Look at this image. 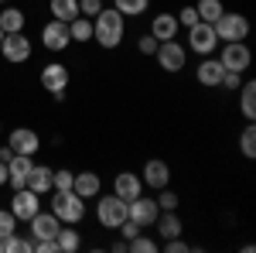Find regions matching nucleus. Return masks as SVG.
<instances>
[{"mask_svg": "<svg viewBox=\"0 0 256 253\" xmlns=\"http://www.w3.org/2000/svg\"><path fill=\"white\" fill-rule=\"evenodd\" d=\"M154 233H158L160 239H174V236L184 233V222H181L178 209H160L158 219H154Z\"/></svg>", "mask_w": 256, "mask_h": 253, "instance_id": "19", "label": "nucleus"}, {"mask_svg": "<svg viewBox=\"0 0 256 253\" xmlns=\"http://www.w3.org/2000/svg\"><path fill=\"white\" fill-rule=\"evenodd\" d=\"M140 181H144V188H150V192H160V188H168V185H171V168H168V161H160V157H150V161H144Z\"/></svg>", "mask_w": 256, "mask_h": 253, "instance_id": "12", "label": "nucleus"}, {"mask_svg": "<svg viewBox=\"0 0 256 253\" xmlns=\"http://www.w3.org/2000/svg\"><path fill=\"white\" fill-rule=\"evenodd\" d=\"M174 18H178V24H181V28L188 31L192 24H198V11H195V4H188V7H181V14H174Z\"/></svg>", "mask_w": 256, "mask_h": 253, "instance_id": "36", "label": "nucleus"}, {"mask_svg": "<svg viewBox=\"0 0 256 253\" xmlns=\"http://www.w3.org/2000/svg\"><path fill=\"white\" fill-rule=\"evenodd\" d=\"M10 212L18 222H28L34 212H41V195H34L31 188H18L14 198H10Z\"/></svg>", "mask_w": 256, "mask_h": 253, "instance_id": "14", "label": "nucleus"}, {"mask_svg": "<svg viewBox=\"0 0 256 253\" xmlns=\"http://www.w3.org/2000/svg\"><path fill=\"white\" fill-rule=\"evenodd\" d=\"M154 59H158L160 72H168V76H178L184 65H188V48L181 45L178 38L171 41H158V52H154Z\"/></svg>", "mask_w": 256, "mask_h": 253, "instance_id": "7", "label": "nucleus"}, {"mask_svg": "<svg viewBox=\"0 0 256 253\" xmlns=\"http://www.w3.org/2000/svg\"><path fill=\"white\" fill-rule=\"evenodd\" d=\"M239 151H242V157H256V127L253 120L242 127V134H239Z\"/></svg>", "mask_w": 256, "mask_h": 253, "instance_id": "30", "label": "nucleus"}, {"mask_svg": "<svg viewBox=\"0 0 256 253\" xmlns=\"http://www.w3.org/2000/svg\"><path fill=\"white\" fill-rule=\"evenodd\" d=\"M113 7H116L123 18H140V14H147V7H150V0H110Z\"/></svg>", "mask_w": 256, "mask_h": 253, "instance_id": "28", "label": "nucleus"}, {"mask_svg": "<svg viewBox=\"0 0 256 253\" xmlns=\"http://www.w3.org/2000/svg\"><path fill=\"white\" fill-rule=\"evenodd\" d=\"M41 89L44 93H52V99H65V93H68V82H72V72H68V65L65 62H44V69H41Z\"/></svg>", "mask_w": 256, "mask_h": 253, "instance_id": "3", "label": "nucleus"}, {"mask_svg": "<svg viewBox=\"0 0 256 253\" xmlns=\"http://www.w3.org/2000/svg\"><path fill=\"white\" fill-rule=\"evenodd\" d=\"M147 31H150L158 41H171V38L181 35V24H178V18L171 14V11H160V14L150 18V28H147Z\"/></svg>", "mask_w": 256, "mask_h": 253, "instance_id": "18", "label": "nucleus"}, {"mask_svg": "<svg viewBox=\"0 0 256 253\" xmlns=\"http://www.w3.org/2000/svg\"><path fill=\"white\" fill-rule=\"evenodd\" d=\"M28 226H31V229H28V233H31V239H55V236H58V229H62L58 215L52 212V209H48V212H34L31 219H28Z\"/></svg>", "mask_w": 256, "mask_h": 253, "instance_id": "15", "label": "nucleus"}, {"mask_svg": "<svg viewBox=\"0 0 256 253\" xmlns=\"http://www.w3.org/2000/svg\"><path fill=\"white\" fill-rule=\"evenodd\" d=\"M137 52H140V55H154V52H158V38H154L150 31L140 35V38H137Z\"/></svg>", "mask_w": 256, "mask_h": 253, "instance_id": "37", "label": "nucleus"}, {"mask_svg": "<svg viewBox=\"0 0 256 253\" xmlns=\"http://www.w3.org/2000/svg\"><path fill=\"white\" fill-rule=\"evenodd\" d=\"M55 243H58V253H76V250H82L79 229H72V226H65V222H62V229H58V236H55Z\"/></svg>", "mask_w": 256, "mask_h": 253, "instance_id": "26", "label": "nucleus"}, {"mask_svg": "<svg viewBox=\"0 0 256 253\" xmlns=\"http://www.w3.org/2000/svg\"><path fill=\"white\" fill-rule=\"evenodd\" d=\"M14 229H18V219H14V212H10V209H0V239H4V236H10Z\"/></svg>", "mask_w": 256, "mask_h": 253, "instance_id": "35", "label": "nucleus"}, {"mask_svg": "<svg viewBox=\"0 0 256 253\" xmlns=\"http://www.w3.org/2000/svg\"><path fill=\"white\" fill-rule=\"evenodd\" d=\"M4 253H31V236H18V229L10 236H4Z\"/></svg>", "mask_w": 256, "mask_h": 253, "instance_id": "31", "label": "nucleus"}, {"mask_svg": "<svg viewBox=\"0 0 256 253\" xmlns=\"http://www.w3.org/2000/svg\"><path fill=\"white\" fill-rule=\"evenodd\" d=\"M7 147H10L14 154L34 157L41 151V137H38V130H31V127H14V130L7 134Z\"/></svg>", "mask_w": 256, "mask_h": 253, "instance_id": "13", "label": "nucleus"}, {"mask_svg": "<svg viewBox=\"0 0 256 253\" xmlns=\"http://www.w3.org/2000/svg\"><path fill=\"white\" fill-rule=\"evenodd\" d=\"M0 55H4L7 65H24V62L34 55V45H31V38H28L24 31H14V35H4Z\"/></svg>", "mask_w": 256, "mask_h": 253, "instance_id": "9", "label": "nucleus"}, {"mask_svg": "<svg viewBox=\"0 0 256 253\" xmlns=\"http://www.w3.org/2000/svg\"><path fill=\"white\" fill-rule=\"evenodd\" d=\"M140 192H144V181H140L137 171H120V175H113V195H116V198L134 202Z\"/></svg>", "mask_w": 256, "mask_h": 253, "instance_id": "17", "label": "nucleus"}, {"mask_svg": "<svg viewBox=\"0 0 256 253\" xmlns=\"http://www.w3.org/2000/svg\"><path fill=\"white\" fill-rule=\"evenodd\" d=\"M158 202H154V195H144L140 192L134 202H126V219H134L140 229H150L154 226V219H158Z\"/></svg>", "mask_w": 256, "mask_h": 253, "instance_id": "11", "label": "nucleus"}, {"mask_svg": "<svg viewBox=\"0 0 256 253\" xmlns=\"http://www.w3.org/2000/svg\"><path fill=\"white\" fill-rule=\"evenodd\" d=\"M222 76H226L222 62H218L216 55H202V62L195 65V79H198V86H205V89H218Z\"/></svg>", "mask_w": 256, "mask_h": 253, "instance_id": "16", "label": "nucleus"}, {"mask_svg": "<svg viewBox=\"0 0 256 253\" xmlns=\"http://www.w3.org/2000/svg\"><path fill=\"white\" fill-rule=\"evenodd\" d=\"M0 28H4V35H14V31H24L28 28V14L14 7V4H4V11H0Z\"/></svg>", "mask_w": 256, "mask_h": 253, "instance_id": "23", "label": "nucleus"}, {"mask_svg": "<svg viewBox=\"0 0 256 253\" xmlns=\"http://www.w3.org/2000/svg\"><path fill=\"white\" fill-rule=\"evenodd\" d=\"M102 4H110V0H102Z\"/></svg>", "mask_w": 256, "mask_h": 253, "instance_id": "46", "label": "nucleus"}, {"mask_svg": "<svg viewBox=\"0 0 256 253\" xmlns=\"http://www.w3.org/2000/svg\"><path fill=\"white\" fill-rule=\"evenodd\" d=\"M72 192L86 198V202H92L99 192H102V178L96 171H76V181H72Z\"/></svg>", "mask_w": 256, "mask_h": 253, "instance_id": "22", "label": "nucleus"}, {"mask_svg": "<svg viewBox=\"0 0 256 253\" xmlns=\"http://www.w3.org/2000/svg\"><path fill=\"white\" fill-rule=\"evenodd\" d=\"M126 250H130V253H158L160 246H158V243H154V239H150V236L137 233V236H134V239H126Z\"/></svg>", "mask_w": 256, "mask_h": 253, "instance_id": "32", "label": "nucleus"}, {"mask_svg": "<svg viewBox=\"0 0 256 253\" xmlns=\"http://www.w3.org/2000/svg\"><path fill=\"white\" fill-rule=\"evenodd\" d=\"M48 209L58 215V222H65V226H79L82 219L89 215V205H86V198H79V195L72 192H48Z\"/></svg>", "mask_w": 256, "mask_h": 253, "instance_id": "2", "label": "nucleus"}, {"mask_svg": "<svg viewBox=\"0 0 256 253\" xmlns=\"http://www.w3.org/2000/svg\"><path fill=\"white\" fill-rule=\"evenodd\" d=\"M236 93H239V113H242V120H256V82L253 79H242V86Z\"/></svg>", "mask_w": 256, "mask_h": 253, "instance_id": "24", "label": "nucleus"}, {"mask_svg": "<svg viewBox=\"0 0 256 253\" xmlns=\"http://www.w3.org/2000/svg\"><path fill=\"white\" fill-rule=\"evenodd\" d=\"M7 185V161H0V188Z\"/></svg>", "mask_w": 256, "mask_h": 253, "instance_id": "41", "label": "nucleus"}, {"mask_svg": "<svg viewBox=\"0 0 256 253\" xmlns=\"http://www.w3.org/2000/svg\"><path fill=\"white\" fill-rule=\"evenodd\" d=\"M0 41H4V28H0Z\"/></svg>", "mask_w": 256, "mask_h": 253, "instance_id": "44", "label": "nucleus"}, {"mask_svg": "<svg viewBox=\"0 0 256 253\" xmlns=\"http://www.w3.org/2000/svg\"><path fill=\"white\" fill-rule=\"evenodd\" d=\"M92 202H96V222L102 229H116L120 222L126 219V202L116 198L113 192H99Z\"/></svg>", "mask_w": 256, "mask_h": 253, "instance_id": "4", "label": "nucleus"}, {"mask_svg": "<svg viewBox=\"0 0 256 253\" xmlns=\"http://www.w3.org/2000/svg\"><path fill=\"white\" fill-rule=\"evenodd\" d=\"M72 181H76V171H72V168H55L52 185H55L58 192H68V188H72ZM55 188H52V192H55Z\"/></svg>", "mask_w": 256, "mask_h": 253, "instance_id": "33", "label": "nucleus"}, {"mask_svg": "<svg viewBox=\"0 0 256 253\" xmlns=\"http://www.w3.org/2000/svg\"><path fill=\"white\" fill-rule=\"evenodd\" d=\"M216 59L222 62L226 72H246V69L253 65V52H250L246 41H222Z\"/></svg>", "mask_w": 256, "mask_h": 253, "instance_id": "6", "label": "nucleus"}, {"mask_svg": "<svg viewBox=\"0 0 256 253\" xmlns=\"http://www.w3.org/2000/svg\"><path fill=\"white\" fill-rule=\"evenodd\" d=\"M239 86H242V72H226L218 82V89H226V93H236Z\"/></svg>", "mask_w": 256, "mask_h": 253, "instance_id": "38", "label": "nucleus"}, {"mask_svg": "<svg viewBox=\"0 0 256 253\" xmlns=\"http://www.w3.org/2000/svg\"><path fill=\"white\" fill-rule=\"evenodd\" d=\"M68 35H72V41L76 45H86V41H92V18H76L68 21Z\"/></svg>", "mask_w": 256, "mask_h": 253, "instance_id": "27", "label": "nucleus"}, {"mask_svg": "<svg viewBox=\"0 0 256 253\" xmlns=\"http://www.w3.org/2000/svg\"><path fill=\"white\" fill-rule=\"evenodd\" d=\"M48 11H52V18L55 21H76L79 18V0H48Z\"/></svg>", "mask_w": 256, "mask_h": 253, "instance_id": "25", "label": "nucleus"}, {"mask_svg": "<svg viewBox=\"0 0 256 253\" xmlns=\"http://www.w3.org/2000/svg\"><path fill=\"white\" fill-rule=\"evenodd\" d=\"M31 164H34V157H28V154H14L10 161H7V185H10L14 192L28 185V171H31Z\"/></svg>", "mask_w": 256, "mask_h": 253, "instance_id": "20", "label": "nucleus"}, {"mask_svg": "<svg viewBox=\"0 0 256 253\" xmlns=\"http://www.w3.org/2000/svg\"><path fill=\"white\" fill-rule=\"evenodd\" d=\"M160 250H164V253H184V250H192V246H188L181 236H174V239H164V246H160Z\"/></svg>", "mask_w": 256, "mask_h": 253, "instance_id": "40", "label": "nucleus"}, {"mask_svg": "<svg viewBox=\"0 0 256 253\" xmlns=\"http://www.w3.org/2000/svg\"><path fill=\"white\" fill-rule=\"evenodd\" d=\"M10 157H14V151H10V147H0V161H10Z\"/></svg>", "mask_w": 256, "mask_h": 253, "instance_id": "42", "label": "nucleus"}, {"mask_svg": "<svg viewBox=\"0 0 256 253\" xmlns=\"http://www.w3.org/2000/svg\"><path fill=\"white\" fill-rule=\"evenodd\" d=\"M52 175H55V168H48V164H31V171H28V185L24 188H31L34 195H44L52 192L55 185H52Z\"/></svg>", "mask_w": 256, "mask_h": 253, "instance_id": "21", "label": "nucleus"}, {"mask_svg": "<svg viewBox=\"0 0 256 253\" xmlns=\"http://www.w3.org/2000/svg\"><path fill=\"white\" fill-rule=\"evenodd\" d=\"M123 38H126V18L120 14L113 4H110V7H102L96 18H92V41H96L99 48L113 52V48L123 45Z\"/></svg>", "mask_w": 256, "mask_h": 253, "instance_id": "1", "label": "nucleus"}, {"mask_svg": "<svg viewBox=\"0 0 256 253\" xmlns=\"http://www.w3.org/2000/svg\"><path fill=\"white\" fill-rule=\"evenodd\" d=\"M195 11H198V21H208V24H216L218 14H222L226 7H222V0H198Z\"/></svg>", "mask_w": 256, "mask_h": 253, "instance_id": "29", "label": "nucleus"}, {"mask_svg": "<svg viewBox=\"0 0 256 253\" xmlns=\"http://www.w3.org/2000/svg\"><path fill=\"white\" fill-rule=\"evenodd\" d=\"M0 4H10V0H0Z\"/></svg>", "mask_w": 256, "mask_h": 253, "instance_id": "45", "label": "nucleus"}, {"mask_svg": "<svg viewBox=\"0 0 256 253\" xmlns=\"http://www.w3.org/2000/svg\"><path fill=\"white\" fill-rule=\"evenodd\" d=\"M0 253H4V239H0Z\"/></svg>", "mask_w": 256, "mask_h": 253, "instance_id": "43", "label": "nucleus"}, {"mask_svg": "<svg viewBox=\"0 0 256 253\" xmlns=\"http://www.w3.org/2000/svg\"><path fill=\"white\" fill-rule=\"evenodd\" d=\"M212 28H216V35H218V45L222 41H246L250 38V18L239 14V11H222Z\"/></svg>", "mask_w": 256, "mask_h": 253, "instance_id": "5", "label": "nucleus"}, {"mask_svg": "<svg viewBox=\"0 0 256 253\" xmlns=\"http://www.w3.org/2000/svg\"><path fill=\"white\" fill-rule=\"evenodd\" d=\"M41 45H44V52H52V55H62L65 48H72V35H68V24L65 21H48V24H41Z\"/></svg>", "mask_w": 256, "mask_h": 253, "instance_id": "10", "label": "nucleus"}, {"mask_svg": "<svg viewBox=\"0 0 256 253\" xmlns=\"http://www.w3.org/2000/svg\"><path fill=\"white\" fill-rule=\"evenodd\" d=\"M154 202H158V209H178V205H181V198L171 192V185L160 188V192H154Z\"/></svg>", "mask_w": 256, "mask_h": 253, "instance_id": "34", "label": "nucleus"}, {"mask_svg": "<svg viewBox=\"0 0 256 253\" xmlns=\"http://www.w3.org/2000/svg\"><path fill=\"white\" fill-rule=\"evenodd\" d=\"M102 7H106L102 0H79V14H82V18H96Z\"/></svg>", "mask_w": 256, "mask_h": 253, "instance_id": "39", "label": "nucleus"}, {"mask_svg": "<svg viewBox=\"0 0 256 253\" xmlns=\"http://www.w3.org/2000/svg\"><path fill=\"white\" fill-rule=\"evenodd\" d=\"M188 52H195V55H216L218 52V35L216 28L208 24V21H198L188 28V45H184Z\"/></svg>", "mask_w": 256, "mask_h": 253, "instance_id": "8", "label": "nucleus"}]
</instances>
